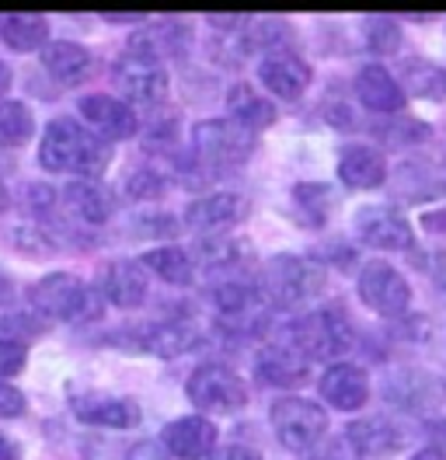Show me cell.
<instances>
[{
    "label": "cell",
    "instance_id": "obj_26",
    "mask_svg": "<svg viewBox=\"0 0 446 460\" xmlns=\"http://www.w3.org/2000/svg\"><path fill=\"white\" fill-rule=\"evenodd\" d=\"M227 112H230V122L245 126L248 133L269 129L276 122V105L251 84H234L227 91Z\"/></svg>",
    "mask_w": 446,
    "mask_h": 460
},
{
    "label": "cell",
    "instance_id": "obj_18",
    "mask_svg": "<svg viewBox=\"0 0 446 460\" xmlns=\"http://www.w3.org/2000/svg\"><path fill=\"white\" fill-rule=\"evenodd\" d=\"M217 426L206 415H185L167 422L161 432V447L178 460H206L217 450Z\"/></svg>",
    "mask_w": 446,
    "mask_h": 460
},
{
    "label": "cell",
    "instance_id": "obj_22",
    "mask_svg": "<svg viewBox=\"0 0 446 460\" xmlns=\"http://www.w3.org/2000/svg\"><path fill=\"white\" fill-rule=\"evenodd\" d=\"M74 415L87 426L102 429H137L143 422V411L133 398H115V394H87L74 404Z\"/></svg>",
    "mask_w": 446,
    "mask_h": 460
},
{
    "label": "cell",
    "instance_id": "obj_27",
    "mask_svg": "<svg viewBox=\"0 0 446 460\" xmlns=\"http://www.w3.org/2000/svg\"><path fill=\"white\" fill-rule=\"evenodd\" d=\"M199 342V332H195L189 321H161V324H150L147 332L137 335V345H143L147 352L154 356H182Z\"/></svg>",
    "mask_w": 446,
    "mask_h": 460
},
{
    "label": "cell",
    "instance_id": "obj_24",
    "mask_svg": "<svg viewBox=\"0 0 446 460\" xmlns=\"http://www.w3.org/2000/svg\"><path fill=\"white\" fill-rule=\"evenodd\" d=\"M59 202H63L81 224H91V227L112 220V213H115V206H119L115 196H112V189H105L102 181H91V178H74V181L59 192Z\"/></svg>",
    "mask_w": 446,
    "mask_h": 460
},
{
    "label": "cell",
    "instance_id": "obj_40",
    "mask_svg": "<svg viewBox=\"0 0 446 460\" xmlns=\"http://www.w3.org/2000/svg\"><path fill=\"white\" fill-rule=\"evenodd\" d=\"M126 460H171V454L161 447V439H139L129 447Z\"/></svg>",
    "mask_w": 446,
    "mask_h": 460
},
{
    "label": "cell",
    "instance_id": "obj_7",
    "mask_svg": "<svg viewBox=\"0 0 446 460\" xmlns=\"http://www.w3.org/2000/svg\"><path fill=\"white\" fill-rule=\"evenodd\" d=\"M185 394H189V402L199 411L234 415V411H241L248 404V384L234 374L230 367H223V363H202L189 376Z\"/></svg>",
    "mask_w": 446,
    "mask_h": 460
},
{
    "label": "cell",
    "instance_id": "obj_48",
    "mask_svg": "<svg viewBox=\"0 0 446 460\" xmlns=\"http://www.w3.org/2000/svg\"><path fill=\"white\" fill-rule=\"evenodd\" d=\"M7 206H11V196H7V189H4V185H0V217H4V213H7Z\"/></svg>",
    "mask_w": 446,
    "mask_h": 460
},
{
    "label": "cell",
    "instance_id": "obj_15",
    "mask_svg": "<svg viewBox=\"0 0 446 460\" xmlns=\"http://www.w3.org/2000/svg\"><path fill=\"white\" fill-rule=\"evenodd\" d=\"M192 46V29L178 18H161V22H147L129 39V53L143 59H154L165 66V59H178Z\"/></svg>",
    "mask_w": 446,
    "mask_h": 460
},
{
    "label": "cell",
    "instance_id": "obj_4",
    "mask_svg": "<svg viewBox=\"0 0 446 460\" xmlns=\"http://www.w3.org/2000/svg\"><path fill=\"white\" fill-rule=\"evenodd\" d=\"M282 342H290L297 352H304L310 363L338 359L352 345V324H349V317L342 314V311L321 307V311H310V314L297 317L282 332Z\"/></svg>",
    "mask_w": 446,
    "mask_h": 460
},
{
    "label": "cell",
    "instance_id": "obj_1",
    "mask_svg": "<svg viewBox=\"0 0 446 460\" xmlns=\"http://www.w3.org/2000/svg\"><path fill=\"white\" fill-rule=\"evenodd\" d=\"M39 164L53 174L98 178L112 164V144L84 129L77 119H53L39 144Z\"/></svg>",
    "mask_w": 446,
    "mask_h": 460
},
{
    "label": "cell",
    "instance_id": "obj_47",
    "mask_svg": "<svg viewBox=\"0 0 446 460\" xmlns=\"http://www.w3.org/2000/svg\"><path fill=\"white\" fill-rule=\"evenodd\" d=\"M14 457H18V454H14V447H11V443L0 436V460H14Z\"/></svg>",
    "mask_w": 446,
    "mask_h": 460
},
{
    "label": "cell",
    "instance_id": "obj_35",
    "mask_svg": "<svg viewBox=\"0 0 446 460\" xmlns=\"http://www.w3.org/2000/svg\"><path fill=\"white\" fill-rule=\"evenodd\" d=\"M366 42L373 53H397L401 46V29L394 18H384V14H373L366 18Z\"/></svg>",
    "mask_w": 446,
    "mask_h": 460
},
{
    "label": "cell",
    "instance_id": "obj_31",
    "mask_svg": "<svg viewBox=\"0 0 446 460\" xmlns=\"http://www.w3.org/2000/svg\"><path fill=\"white\" fill-rule=\"evenodd\" d=\"M171 185V174L161 172L157 164H133L126 178H122V192L133 202H147V199H161Z\"/></svg>",
    "mask_w": 446,
    "mask_h": 460
},
{
    "label": "cell",
    "instance_id": "obj_41",
    "mask_svg": "<svg viewBox=\"0 0 446 460\" xmlns=\"http://www.w3.org/2000/svg\"><path fill=\"white\" fill-rule=\"evenodd\" d=\"M317 447H321V450H317V457L314 460H352V447L345 443V436L334 439V443H325V439H321Z\"/></svg>",
    "mask_w": 446,
    "mask_h": 460
},
{
    "label": "cell",
    "instance_id": "obj_19",
    "mask_svg": "<svg viewBox=\"0 0 446 460\" xmlns=\"http://www.w3.org/2000/svg\"><path fill=\"white\" fill-rule=\"evenodd\" d=\"M356 98H360L362 109H370L377 115H401L405 102H408L401 81L380 63H366L356 74Z\"/></svg>",
    "mask_w": 446,
    "mask_h": 460
},
{
    "label": "cell",
    "instance_id": "obj_45",
    "mask_svg": "<svg viewBox=\"0 0 446 460\" xmlns=\"http://www.w3.org/2000/svg\"><path fill=\"white\" fill-rule=\"evenodd\" d=\"M11 84H14V74H11V66H7V63H0V98L11 91Z\"/></svg>",
    "mask_w": 446,
    "mask_h": 460
},
{
    "label": "cell",
    "instance_id": "obj_30",
    "mask_svg": "<svg viewBox=\"0 0 446 460\" xmlns=\"http://www.w3.org/2000/svg\"><path fill=\"white\" fill-rule=\"evenodd\" d=\"M401 87L415 98H446V70L433 59H405L401 66Z\"/></svg>",
    "mask_w": 446,
    "mask_h": 460
},
{
    "label": "cell",
    "instance_id": "obj_3",
    "mask_svg": "<svg viewBox=\"0 0 446 460\" xmlns=\"http://www.w3.org/2000/svg\"><path fill=\"white\" fill-rule=\"evenodd\" d=\"M258 289H262V296L272 307L293 311V307H304L307 300L321 296V289H325V269L317 261L300 259V255H279V259H272L262 269Z\"/></svg>",
    "mask_w": 446,
    "mask_h": 460
},
{
    "label": "cell",
    "instance_id": "obj_6",
    "mask_svg": "<svg viewBox=\"0 0 446 460\" xmlns=\"http://www.w3.org/2000/svg\"><path fill=\"white\" fill-rule=\"evenodd\" d=\"M269 419H272L279 443L286 450H293V454L314 450L328 432V411L317 402H307V398H297V394L279 398L272 404V411H269Z\"/></svg>",
    "mask_w": 446,
    "mask_h": 460
},
{
    "label": "cell",
    "instance_id": "obj_12",
    "mask_svg": "<svg viewBox=\"0 0 446 460\" xmlns=\"http://www.w3.org/2000/svg\"><path fill=\"white\" fill-rule=\"evenodd\" d=\"M390 404L405 408V411H433V408H443L446 404V380L429 370H397L384 387Z\"/></svg>",
    "mask_w": 446,
    "mask_h": 460
},
{
    "label": "cell",
    "instance_id": "obj_13",
    "mask_svg": "<svg viewBox=\"0 0 446 460\" xmlns=\"http://www.w3.org/2000/svg\"><path fill=\"white\" fill-rule=\"evenodd\" d=\"M251 213V202L237 192H213V196H199L189 202L185 209V227L210 237V234H223V230L237 227Z\"/></svg>",
    "mask_w": 446,
    "mask_h": 460
},
{
    "label": "cell",
    "instance_id": "obj_14",
    "mask_svg": "<svg viewBox=\"0 0 446 460\" xmlns=\"http://www.w3.org/2000/svg\"><path fill=\"white\" fill-rule=\"evenodd\" d=\"M98 293H102V300L112 304V307L133 311V307H139L147 300V293H150V272L133 259H115L102 269Z\"/></svg>",
    "mask_w": 446,
    "mask_h": 460
},
{
    "label": "cell",
    "instance_id": "obj_29",
    "mask_svg": "<svg viewBox=\"0 0 446 460\" xmlns=\"http://www.w3.org/2000/svg\"><path fill=\"white\" fill-rule=\"evenodd\" d=\"M0 39L14 53H31L49 46V22L42 14H0Z\"/></svg>",
    "mask_w": 446,
    "mask_h": 460
},
{
    "label": "cell",
    "instance_id": "obj_46",
    "mask_svg": "<svg viewBox=\"0 0 446 460\" xmlns=\"http://www.w3.org/2000/svg\"><path fill=\"white\" fill-rule=\"evenodd\" d=\"M412 460H446V457H443V450H436V447H425V450H418Z\"/></svg>",
    "mask_w": 446,
    "mask_h": 460
},
{
    "label": "cell",
    "instance_id": "obj_2",
    "mask_svg": "<svg viewBox=\"0 0 446 460\" xmlns=\"http://www.w3.org/2000/svg\"><path fill=\"white\" fill-rule=\"evenodd\" d=\"M28 304L39 311L46 321H67V324H87L105 314V300L94 287H87L84 279L70 272H49L42 276L31 293Z\"/></svg>",
    "mask_w": 446,
    "mask_h": 460
},
{
    "label": "cell",
    "instance_id": "obj_23",
    "mask_svg": "<svg viewBox=\"0 0 446 460\" xmlns=\"http://www.w3.org/2000/svg\"><path fill=\"white\" fill-rule=\"evenodd\" d=\"M338 178L349 189H380L388 181V157L370 144H349L338 154Z\"/></svg>",
    "mask_w": 446,
    "mask_h": 460
},
{
    "label": "cell",
    "instance_id": "obj_36",
    "mask_svg": "<svg viewBox=\"0 0 446 460\" xmlns=\"http://www.w3.org/2000/svg\"><path fill=\"white\" fill-rule=\"evenodd\" d=\"M28 363V349L18 339L0 335V376H18Z\"/></svg>",
    "mask_w": 446,
    "mask_h": 460
},
{
    "label": "cell",
    "instance_id": "obj_39",
    "mask_svg": "<svg viewBox=\"0 0 446 460\" xmlns=\"http://www.w3.org/2000/svg\"><path fill=\"white\" fill-rule=\"evenodd\" d=\"M11 332H22V335H42V317H35V314H7V317H4V335L11 339Z\"/></svg>",
    "mask_w": 446,
    "mask_h": 460
},
{
    "label": "cell",
    "instance_id": "obj_32",
    "mask_svg": "<svg viewBox=\"0 0 446 460\" xmlns=\"http://www.w3.org/2000/svg\"><path fill=\"white\" fill-rule=\"evenodd\" d=\"M35 133V115L25 102L4 98L0 102V146H22Z\"/></svg>",
    "mask_w": 446,
    "mask_h": 460
},
{
    "label": "cell",
    "instance_id": "obj_11",
    "mask_svg": "<svg viewBox=\"0 0 446 460\" xmlns=\"http://www.w3.org/2000/svg\"><path fill=\"white\" fill-rule=\"evenodd\" d=\"M408 439H412L408 429L397 426L388 415H366V419L349 422V429H345V443L352 447V454H360V457H377V460L401 454V450L408 447Z\"/></svg>",
    "mask_w": 446,
    "mask_h": 460
},
{
    "label": "cell",
    "instance_id": "obj_16",
    "mask_svg": "<svg viewBox=\"0 0 446 460\" xmlns=\"http://www.w3.org/2000/svg\"><path fill=\"white\" fill-rule=\"evenodd\" d=\"M81 115L87 126L98 129V137L105 144H122V140L137 137L139 129V119L133 112V105L119 102L112 94H87V98H81Z\"/></svg>",
    "mask_w": 446,
    "mask_h": 460
},
{
    "label": "cell",
    "instance_id": "obj_49",
    "mask_svg": "<svg viewBox=\"0 0 446 460\" xmlns=\"http://www.w3.org/2000/svg\"><path fill=\"white\" fill-rule=\"evenodd\" d=\"M7 296H11V283H7V279H4V276H0V304H4V300H7Z\"/></svg>",
    "mask_w": 446,
    "mask_h": 460
},
{
    "label": "cell",
    "instance_id": "obj_25",
    "mask_svg": "<svg viewBox=\"0 0 446 460\" xmlns=\"http://www.w3.org/2000/svg\"><path fill=\"white\" fill-rule=\"evenodd\" d=\"M42 66L46 74L53 77L56 84L63 87H77L91 77L94 70V57L84 49L81 42H70V39H56L42 49Z\"/></svg>",
    "mask_w": 446,
    "mask_h": 460
},
{
    "label": "cell",
    "instance_id": "obj_5",
    "mask_svg": "<svg viewBox=\"0 0 446 460\" xmlns=\"http://www.w3.org/2000/svg\"><path fill=\"white\" fill-rule=\"evenodd\" d=\"M254 150V133L230 119H206L192 129V154L199 164H210L217 172L241 168Z\"/></svg>",
    "mask_w": 446,
    "mask_h": 460
},
{
    "label": "cell",
    "instance_id": "obj_28",
    "mask_svg": "<svg viewBox=\"0 0 446 460\" xmlns=\"http://www.w3.org/2000/svg\"><path fill=\"white\" fill-rule=\"evenodd\" d=\"M139 265L147 272H154L157 279H165L171 287H192L195 283V261L185 248H174V244H165V248H150L143 252Z\"/></svg>",
    "mask_w": 446,
    "mask_h": 460
},
{
    "label": "cell",
    "instance_id": "obj_21",
    "mask_svg": "<svg viewBox=\"0 0 446 460\" xmlns=\"http://www.w3.org/2000/svg\"><path fill=\"white\" fill-rule=\"evenodd\" d=\"M317 387H321V398L338 411H360L370 402V376L356 363H332L321 374Z\"/></svg>",
    "mask_w": 446,
    "mask_h": 460
},
{
    "label": "cell",
    "instance_id": "obj_33",
    "mask_svg": "<svg viewBox=\"0 0 446 460\" xmlns=\"http://www.w3.org/2000/svg\"><path fill=\"white\" fill-rule=\"evenodd\" d=\"M293 202H297V209L304 213L307 227H321V224L328 220V213H332L334 192L325 181H304V185L293 189Z\"/></svg>",
    "mask_w": 446,
    "mask_h": 460
},
{
    "label": "cell",
    "instance_id": "obj_17",
    "mask_svg": "<svg viewBox=\"0 0 446 460\" xmlns=\"http://www.w3.org/2000/svg\"><path fill=\"white\" fill-rule=\"evenodd\" d=\"M254 376L265 387H300L310 376V359L290 342L262 345L254 352Z\"/></svg>",
    "mask_w": 446,
    "mask_h": 460
},
{
    "label": "cell",
    "instance_id": "obj_37",
    "mask_svg": "<svg viewBox=\"0 0 446 460\" xmlns=\"http://www.w3.org/2000/svg\"><path fill=\"white\" fill-rule=\"evenodd\" d=\"M137 230L154 234V237H174L178 234V220L167 217V213H143L137 220Z\"/></svg>",
    "mask_w": 446,
    "mask_h": 460
},
{
    "label": "cell",
    "instance_id": "obj_34",
    "mask_svg": "<svg viewBox=\"0 0 446 460\" xmlns=\"http://www.w3.org/2000/svg\"><path fill=\"white\" fill-rule=\"evenodd\" d=\"M373 133L390 146H415L433 137V129L422 119H388V122L373 126Z\"/></svg>",
    "mask_w": 446,
    "mask_h": 460
},
{
    "label": "cell",
    "instance_id": "obj_20",
    "mask_svg": "<svg viewBox=\"0 0 446 460\" xmlns=\"http://www.w3.org/2000/svg\"><path fill=\"white\" fill-rule=\"evenodd\" d=\"M258 81L262 87L272 94V98H282V102H297L310 87V66L297 53H269V57L258 63Z\"/></svg>",
    "mask_w": 446,
    "mask_h": 460
},
{
    "label": "cell",
    "instance_id": "obj_38",
    "mask_svg": "<svg viewBox=\"0 0 446 460\" xmlns=\"http://www.w3.org/2000/svg\"><path fill=\"white\" fill-rule=\"evenodd\" d=\"M25 408H28L25 394H22L14 384L0 380V419H18Z\"/></svg>",
    "mask_w": 446,
    "mask_h": 460
},
{
    "label": "cell",
    "instance_id": "obj_44",
    "mask_svg": "<svg viewBox=\"0 0 446 460\" xmlns=\"http://www.w3.org/2000/svg\"><path fill=\"white\" fill-rule=\"evenodd\" d=\"M422 224H425V230H446V209H433V213H425V217H422Z\"/></svg>",
    "mask_w": 446,
    "mask_h": 460
},
{
    "label": "cell",
    "instance_id": "obj_8",
    "mask_svg": "<svg viewBox=\"0 0 446 460\" xmlns=\"http://www.w3.org/2000/svg\"><path fill=\"white\" fill-rule=\"evenodd\" d=\"M360 300L380 317H401L412 307V287L390 261H366L360 269Z\"/></svg>",
    "mask_w": 446,
    "mask_h": 460
},
{
    "label": "cell",
    "instance_id": "obj_43",
    "mask_svg": "<svg viewBox=\"0 0 446 460\" xmlns=\"http://www.w3.org/2000/svg\"><path fill=\"white\" fill-rule=\"evenodd\" d=\"M102 18L112 22V25H126V22H139V25H143V18H147V14H139V11H105Z\"/></svg>",
    "mask_w": 446,
    "mask_h": 460
},
{
    "label": "cell",
    "instance_id": "obj_9",
    "mask_svg": "<svg viewBox=\"0 0 446 460\" xmlns=\"http://www.w3.org/2000/svg\"><path fill=\"white\" fill-rule=\"evenodd\" d=\"M112 84L119 87L122 98H129L137 105H161L167 98L171 77H167V70L161 63L143 59L126 49L122 57L112 63Z\"/></svg>",
    "mask_w": 446,
    "mask_h": 460
},
{
    "label": "cell",
    "instance_id": "obj_10",
    "mask_svg": "<svg viewBox=\"0 0 446 460\" xmlns=\"http://www.w3.org/2000/svg\"><path fill=\"white\" fill-rule=\"evenodd\" d=\"M356 234L362 244L380 252H408L415 241L408 217L394 206H362L356 213Z\"/></svg>",
    "mask_w": 446,
    "mask_h": 460
},
{
    "label": "cell",
    "instance_id": "obj_42",
    "mask_svg": "<svg viewBox=\"0 0 446 460\" xmlns=\"http://www.w3.org/2000/svg\"><path fill=\"white\" fill-rule=\"evenodd\" d=\"M210 460H262L258 450H251V447H241V443H234V447H223V450H213Z\"/></svg>",
    "mask_w": 446,
    "mask_h": 460
}]
</instances>
